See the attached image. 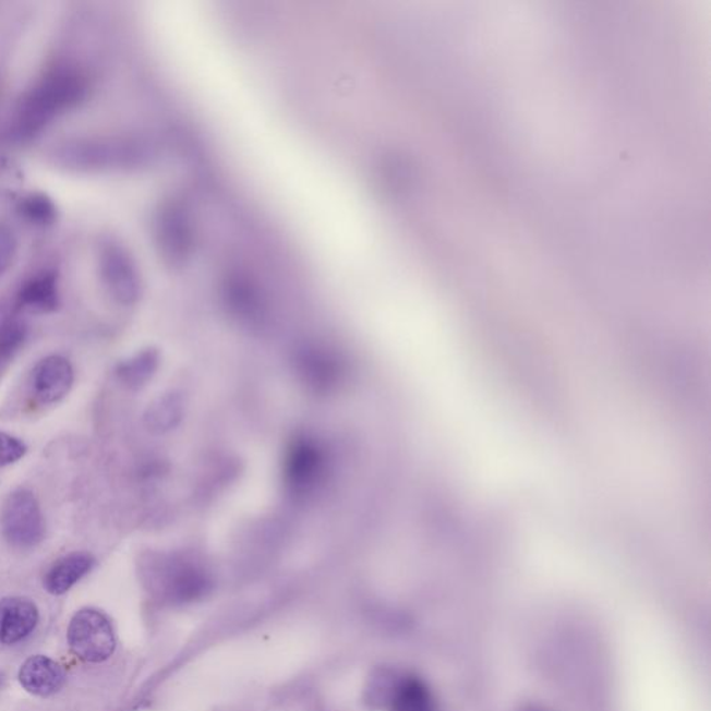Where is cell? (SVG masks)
<instances>
[{"instance_id":"8992f818","label":"cell","mask_w":711,"mask_h":711,"mask_svg":"<svg viewBox=\"0 0 711 711\" xmlns=\"http://www.w3.org/2000/svg\"><path fill=\"white\" fill-rule=\"evenodd\" d=\"M58 157L70 169L91 171L132 165L142 156L129 142L85 141L64 146Z\"/></svg>"},{"instance_id":"e0dca14e","label":"cell","mask_w":711,"mask_h":711,"mask_svg":"<svg viewBox=\"0 0 711 711\" xmlns=\"http://www.w3.org/2000/svg\"><path fill=\"white\" fill-rule=\"evenodd\" d=\"M299 362L302 363L303 374L313 385L332 384L337 378V360H334L333 356L323 352V350L309 349L306 353H303Z\"/></svg>"},{"instance_id":"7c38bea8","label":"cell","mask_w":711,"mask_h":711,"mask_svg":"<svg viewBox=\"0 0 711 711\" xmlns=\"http://www.w3.org/2000/svg\"><path fill=\"white\" fill-rule=\"evenodd\" d=\"M17 308L37 314L53 313L59 308V278L53 270H44L28 278L19 289Z\"/></svg>"},{"instance_id":"277c9868","label":"cell","mask_w":711,"mask_h":711,"mask_svg":"<svg viewBox=\"0 0 711 711\" xmlns=\"http://www.w3.org/2000/svg\"><path fill=\"white\" fill-rule=\"evenodd\" d=\"M99 274L110 298L131 306L141 297V277L134 258L120 243L106 241L99 248Z\"/></svg>"},{"instance_id":"6da1fadb","label":"cell","mask_w":711,"mask_h":711,"mask_svg":"<svg viewBox=\"0 0 711 711\" xmlns=\"http://www.w3.org/2000/svg\"><path fill=\"white\" fill-rule=\"evenodd\" d=\"M88 89V79L79 69L62 65L48 71L20 101L14 136L20 141L35 138L60 115L79 106Z\"/></svg>"},{"instance_id":"ac0fdd59","label":"cell","mask_w":711,"mask_h":711,"mask_svg":"<svg viewBox=\"0 0 711 711\" xmlns=\"http://www.w3.org/2000/svg\"><path fill=\"white\" fill-rule=\"evenodd\" d=\"M146 424L154 431L170 430L178 420V402L172 396L157 400L146 413Z\"/></svg>"},{"instance_id":"7402d4cb","label":"cell","mask_w":711,"mask_h":711,"mask_svg":"<svg viewBox=\"0 0 711 711\" xmlns=\"http://www.w3.org/2000/svg\"><path fill=\"white\" fill-rule=\"evenodd\" d=\"M2 683H3V674L0 673V687H2Z\"/></svg>"},{"instance_id":"8fae6325","label":"cell","mask_w":711,"mask_h":711,"mask_svg":"<svg viewBox=\"0 0 711 711\" xmlns=\"http://www.w3.org/2000/svg\"><path fill=\"white\" fill-rule=\"evenodd\" d=\"M19 680L28 694L49 698L59 692L65 683V673L53 659L37 654L23 663L19 672Z\"/></svg>"},{"instance_id":"ba28073f","label":"cell","mask_w":711,"mask_h":711,"mask_svg":"<svg viewBox=\"0 0 711 711\" xmlns=\"http://www.w3.org/2000/svg\"><path fill=\"white\" fill-rule=\"evenodd\" d=\"M74 384V369L69 359L52 354L40 360L32 373V393L43 405H55L69 395Z\"/></svg>"},{"instance_id":"d6986e66","label":"cell","mask_w":711,"mask_h":711,"mask_svg":"<svg viewBox=\"0 0 711 711\" xmlns=\"http://www.w3.org/2000/svg\"><path fill=\"white\" fill-rule=\"evenodd\" d=\"M27 445L17 436L0 431V469L17 463L27 454Z\"/></svg>"},{"instance_id":"44dd1931","label":"cell","mask_w":711,"mask_h":711,"mask_svg":"<svg viewBox=\"0 0 711 711\" xmlns=\"http://www.w3.org/2000/svg\"><path fill=\"white\" fill-rule=\"evenodd\" d=\"M525 711H545V710L537 709V708H531V709H527V710H525Z\"/></svg>"},{"instance_id":"9c48e42d","label":"cell","mask_w":711,"mask_h":711,"mask_svg":"<svg viewBox=\"0 0 711 711\" xmlns=\"http://www.w3.org/2000/svg\"><path fill=\"white\" fill-rule=\"evenodd\" d=\"M287 481L298 494H306L316 487L324 472V455L316 442L299 439L289 449Z\"/></svg>"},{"instance_id":"4fadbf2b","label":"cell","mask_w":711,"mask_h":711,"mask_svg":"<svg viewBox=\"0 0 711 711\" xmlns=\"http://www.w3.org/2000/svg\"><path fill=\"white\" fill-rule=\"evenodd\" d=\"M95 563V557L88 552L69 553L55 562L45 574L44 587L50 595H64L75 583L83 580L86 574L93 571Z\"/></svg>"},{"instance_id":"30bf717a","label":"cell","mask_w":711,"mask_h":711,"mask_svg":"<svg viewBox=\"0 0 711 711\" xmlns=\"http://www.w3.org/2000/svg\"><path fill=\"white\" fill-rule=\"evenodd\" d=\"M38 619V608L29 599H0V643L16 644L24 641L37 627Z\"/></svg>"},{"instance_id":"3957f363","label":"cell","mask_w":711,"mask_h":711,"mask_svg":"<svg viewBox=\"0 0 711 711\" xmlns=\"http://www.w3.org/2000/svg\"><path fill=\"white\" fill-rule=\"evenodd\" d=\"M71 652L86 663H104L116 649L115 629L105 613L81 608L68 629Z\"/></svg>"},{"instance_id":"ffe728a7","label":"cell","mask_w":711,"mask_h":711,"mask_svg":"<svg viewBox=\"0 0 711 711\" xmlns=\"http://www.w3.org/2000/svg\"><path fill=\"white\" fill-rule=\"evenodd\" d=\"M17 252V240L12 228L0 221V278L12 267Z\"/></svg>"},{"instance_id":"5b68a950","label":"cell","mask_w":711,"mask_h":711,"mask_svg":"<svg viewBox=\"0 0 711 711\" xmlns=\"http://www.w3.org/2000/svg\"><path fill=\"white\" fill-rule=\"evenodd\" d=\"M372 699L389 711H436L433 690L413 674H381L374 679Z\"/></svg>"},{"instance_id":"5bb4252c","label":"cell","mask_w":711,"mask_h":711,"mask_svg":"<svg viewBox=\"0 0 711 711\" xmlns=\"http://www.w3.org/2000/svg\"><path fill=\"white\" fill-rule=\"evenodd\" d=\"M157 365H159V353L155 349L142 350L117 365L116 377L126 389H141L154 377Z\"/></svg>"},{"instance_id":"2e32d148","label":"cell","mask_w":711,"mask_h":711,"mask_svg":"<svg viewBox=\"0 0 711 711\" xmlns=\"http://www.w3.org/2000/svg\"><path fill=\"white\" fill-rule=\"evenodd\" d=\"M28 337L27 324L20 318H7L0 323V372L12 362Z\"/></svg>"},{"instance_id":"9a60e30c","label":"cell","mask_w":711,"mask_h":711,"mask_svg":"<svg viewBox=\"0 0 711 711\" xmlns=\"http://www.w3.org/2000/svg\"><path fill=\"white\" fill-rule=\"evenodd\" d=\"M19 213L24 220L37 227H49L58 220V207L43 192H32L19 202Z\"/></svg>"},{"instance_id":"7a4b0ae2","label":"cell","mask_w":711,"mask_h":711,"mask_svg":"<svg viewBox=\"0 0 711 711\" xmlns=\"http://www.w3.org/2000/svg\"><path fill=\"white\" fill-rule=\"evenodd\" d=\"M0 528L10 546L20 551L37 547L47 533V522L37 496L28 490L12 492L0 511Z\"/></svg>"},{"instance_id":"52a82bcc","label":"cell","mask_w":711,"mask_h":711,"mask_svg":"<svg viewBox=\"0 0 711 711\" xmlns=\"http://www.w3.org/2000/svg\"><path fill=\"white\" fill-rule=\"evenodd\" d=\"M156 581L167 601L180 604L200 601L212 588L210 577L203 568L174 557L157 565Z\"/></svg>"}]
</instances>
